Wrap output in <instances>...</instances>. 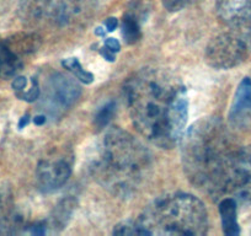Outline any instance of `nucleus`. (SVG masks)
<instances>
[{
    "mask_svg": "<svg viewBox=\"0 0 251 236\" xmlns=\"http://www.w3.org/2000/svg\"><path fill=\"white\" fill-rule=\"evenodd\" d=\"M105 48H107L108 50H111L112 53H117L120 52L121 49V45L116 38H106L105 41Z\"/></svg>",
    "mask_w": 251,
    "mask_h": 236,
    "instance_id": "5701e85b",
    "label": "nucleus"
},
{
    "mask_svg": "<svg viewBox=\"0 0 251 236\" xmlns=\"http://www.w3.org/2000/svg\"><path fill=\"white\" fill-rule=\"evenodd\" d=\"M62 66L67 69L68 71H71L72 75L75 79H78L79 81L85 84H91L94 80V75L90 71H85L83 68V66L80 64V62L76 59V58H68V59H64L62 62Z\"/></svg>",
    "mask_w": 251,
    "mask_h": 236,
    "instance_id": "f3484780",
    "label": "nucleus"
},
{
    "mask_svg": "<svg viewBox=\"0 0 251 236\" xmlns=\"http://www.w3.org/2000/svg\"><path fill=\"white\" fill-rule=\"evenodd\" d=\"M72 173V156L66 153L52 154L37 164L36 180L38 189L50 193L67 184Z\"/></svg>",
    "mask_w": 251,
    "mask_h": 236,
    "instance_id": "9d476101",
    "label": "nucleus"
},
{
    "mask_svg": "<svg viewBox=\"0 0 251 236\" xmlns=\"http://www.w3.org/2000/svg\"><path fill=\"white\" fill-rule=\"evenodd\" d=\"M230 197L238 204L251 206V145L238 146L219 186L216 201Z\"/></svg>",
    "mask_w": 251,
    "mask_h": 236,
    "instance_id": "0eeeda50",
    "label": "nucleus"
},
{
    "mask_svg": "<svg viewBox=\"0 0 251 236\" xmlns=\"http://www.w3.org/2000/svg\"><path fill=\"white\" fill-rule=\"evenodd\" d=\"M151 155L131 133L120 127L106 132L90 171L96 181L117 197H131L148 177Z\"/></svg>",
    "mask_w": 251,
    "mask_h": 236,
    "instance_id": "7ed1b4c3",
    "label": "nucleus"
},
{
    "mask_svg": "<svg viewBox=\"0 0 251 236\" xmlns=\"http://www.w3.org/2000/svg\"><path fill=\"white\" fill-rule=\"evenodd\" d=\"M26 85H27V80H26V78H24V76H16L13 81V89L15 90L16 95L23 93V91H25Z\"/></svg>",
    "mask_w": 251,
    "mask_h": 236,
    "instance_id": "4be33fe9",
    "label": "nucleus"
},
{
    "mask_svg": "<svg viewBox=\"0 0 251 236\" xmlns=\"http://www.w3.org/2000/svg\"><path fill=\"white\" fill-rule=\"evenodd\" d=\"M191 1L192 0H163L165 9L168 11H171V13L182 10V9L186 8Z\"/></svg>",
    "mask_w": 251,
    "mask_h": 236,
    "instance_id": "412c9836",
    "label": "nucleus"
},
{
    "mask_svg": "<svg viewBox=\"0 0 251 236\" xmlns=\"http://www.w3.org/2000/svg\"><path fill=\"white\" fill-rule=\"evenodd\" d=\"M113 234L116 235H138L134 220H127L117 224L113 229Z\"/></svg>",
    "mask_w": 251,
    "mask_h": 236,
    "instance_id": "aec40b11",
    "label": "nucleus"
},
{
    "mask_svg": "<svg viewBox=\"0 0 251 236\" xmlns=\"http://www.w3.org/2000/svg\"><path fill=\"white\" fill-rule=\"evenodd\" d=\"M41 95V89L40 84L36 79H32V84H31V88L28 91H23V93L18 94V97L21 98V100H25L27 102H33V101L38 100Z\"/></svg>",
    "mask_w": 251,
    "mask_h": 236,
    "instance_id": "6ab92c4d",
    "label": "nucleus"
},
{
    "mask_svg": "<svg viewBox=\"0 0 251 236\" xmlns=\"http://www.w3.org/2000/svg\"><path fill=\"white\" fill-rule=\"evenodd\" d=\"M139 5L134 4V9L128 10L123 15L122 19V37L127 45H134L142 37L141 20L143 14L141 15V10H138Z\"/></svg>",
    "mask_w": 251,
    "mask_h": 236,
    "instance_id": "4468645a",
    "label": "nucleus"
},
{
    "mask_svg": "<svg viewBox=\"0 0 251 236\" xmlns=\"http://www.w3.org/2000/svg\"><path fill=\"white\" fill-rule=\"evenodd\" d=\"M27 123H28V116H25V117L21 118L20 123H19V127H20V128H24V127H25Z\"/></svg>",
    "mask_w": 251,
    "mask_h": 236,
    "instance_id": "bb28decb",
    "label": "nucleus"
},
{
    "mask_svg": "<svg viewBox=\"0 0 251 236\" xmlns=\"http://www.w3.org/2000/svg\"><path fill=\"white\" fill-rule=\"evenodd\" d=\"M251 54L250 25L226 27L212 38L206 48V61L214 69H231L240 66Z\"/></svg>",
    "mask_w": 251,
    "mask_h": 236,
    "instance_id": "423d86ee",
    "label": "nucleus"
},
{
    "mask_svg": "<svg viewBox=\"0 0 251 236\" xmlns=\"http://www.w3.org/2000/svg\"><path fill=\"white\" fill-rule=\"evenodd\" d=\"M46 121H47V116H45V115L36 116V118H35V123L37 124V126H41V124L45 123Z\"/></svg>",
    "mask_w": 251,
    "mask_h": 236,
    "instance_id": "a878e982",
    "label": "nucleus"
},
{
    "mask_svg": "<svg viewBox=\"0 0 251 236\" xmlns=\"http://www.w3.org/2000/svg\"><path fill=\"white\" fill-rule=\"evenodd\" d=\"M3 207V199H1V196H0V209Z\"/></svg>",
    "mask_w": 251,
    "mask_h": 236,
    "instance_id": "c85d7f7f",
    "label": "nucleus"
},
{
    "mask_svg": "<svg viewBox=\"0 0 251 236\" xmlns=\"http://www.w3.org/2000/svg\"><path fill=\"white\" fill-rule=\"evenodd\" d=\"M236 212H238V203L235 199L230 197L222 198L219 202V214L222 219V228L226 235H239L240 228H239L238 218H236Z\"/></svg>",
    "mask_w": 251,
    "mask_h": 236,
    "instance_id": "ddd939ff",
    "label": "nucleus"
},
{
    "mask_svg": "<svg viewBox=\"0 0 251 236\" xmlns=\"http://www.w3.org/2000/svg\"><path fill=\"white\" fill-rule=\"evenodd\" d=\"M75 207L76 202L74 198H66L60 201L50 214V220L47 221L48 228L53 229V231H58L60 229L66 228L69 219L73 215Z\"/></svg>",
    "mask_w": 251,
    "mask_h": 236,
    "instance_id": "2eb2a0df",
    "label": "nucleus"
},
{
    "mask_svg": "<svg viewBox=\"0 0 251 236\" xmlns=\"http://www.w3.org/2000/svg\"><path fill=\"white\" fill-rule=\"evenodd\" d=\"M105 25H106V28H107V31H110V32H112L113 30H116V27H117V25H118L117 19H115V18H108L107 20H106Z\"/></svg>",
    "mask_w": 251,
    "mask_h": 236,
    "instance_id": "b1692460",
    "label": "nucleus"
},
{
    "mask_svg": "<svg viewBox=\"0 0 251 236\" xmlns=\"http://www.w3.org/2000/svg\"><path fill=\"white\" fill-rule=\"evenodd\" d=\"M96 11V0H21L19 15L26 28L42 38L83 30Z\"/></svg>",
    "mask_w": 251,
    "mask_h": 236,
    "instance_id": "39448f33",
    "label": "nucleus"
},
{
    "mask_svg": "<svg viewBox=\"0 0 251 236\" xmlns=\"http://www.w3.org/2000/svg\"><path fill=\"white\" fill-rule=\"evenodd\" d=\"M216 11L226 27L251 24V0H216Z\"/></svg>",
    "mask_w": 251,
    "mask_h": 236,
    "instance_id": "f8f14e48",
    "label": "nucleus"
},
{
    "mask_svg": "<svg viewBox=\"0 0 251 236\" xmlns=\"http://www.w3.org/2000/svg\"><path fill=\"white\" fill-rule=\"evenodd\" d=\"M123 96L134 128L161 149L177 145L188 116L186 88L171 71L144 68L132 74L123 86Z\"/></svg>",
    "mask_w": 251,
    "mask_h": 236,
    "instance_id": "f257e3e1",
    "label": "nucleus"
},
{
    "mask_svg": "<svg viewBox=\"0 0 251 236\" xmlns=\"http://www.w3.org/2000/svg\"><path fill=\"white\" fill-rule=\"evenodd\" d=\"M81 88L73 76L52 73L43 81L40 98L42 110L50 117H59L78 101Z\"/></svg>",
    "mask_w": 251,
    "mask_h": 236,
    "instance_id": "6e6552de",
    "label": "nucleus"
},
{
    "mask_svg": "<svg viewBox=\"0 0 251 236\" xmlns=\"http://www.w3.org/2000/svg\"><path fill=\"white\" fill-rule=\"evenodd\" d=\"M138 235H206L208 213L201 199L173 193L151 202L134 220Z\"/></svg>",
    "mask_w": 251,
    "mask_h": 236,
    "instance_id": "20e7f679",
    "label": "nucleus"
},
{
    "mask_svg": "<svg viewBox=\"0 0 251 236\" xmlns=\"http://www.w3.org/2000/svg\"><path fill=\"white\" fill-rule=\"evenodd\" d=\"M31 223H27L20 213L10 212L0 218V235H18L28 233Z\"/></svg>",
    "mask_w": 251,
    "mask_h": 236,
    "instance_id": "dca6fc26",
    "label": "nucleus"
},
{
    "mask_svg": "<svg viewBox=\"0 0 251 236\" xmlns=\"http://www.w3.org/2000/svg\"><path fill=\"white\" fill-rule=\"evenodd\" d=\"M116 112V103L113 101H110L106 105H103L100 110L98 111V113L95 115L94 118V126L98 131L105 128L108 124V122L112 119L113 115Z\"/></svg>",
    "mask_w": 251,
    "mask_h": 236,
    "instance_id": "a211bd4d",
    "label": "nucleus"
},
{
    "mask_svg": "<svg viewBox=\"0 0 251 236\" xmlns=\"http://www.w3.org/2000/svg\"><path fill=\"white\" fill-rule=\"evenodd\" d=\"M101 54H102V57L105 58V59H107V61H110V62L115 61V53H112L111 50H108L107 48L103 47L102 49H101Z\"/></svg>",
    "mask_w": 251,
    "mask_h": 236,
    "instance_id": "393cba45",
    "label": "nucleus"
},
{
    "mask_svg": "<svg viewBox=\"0 0 251 236\" xmlns=\"http://www.w3.org/2000/svg\"><path fill=\"white\" fill-rule=\"evenodd\" d=\"M181 141L186 177L214 199L239 145L217 117L201 118L188 128Z\"/></svg>",
    "mask_w": 251,
    "mask_h": 236,
    "instance_id": "f03ea898",
    "label": "nucleus"
},
{
    "mask_svg": "<svg viewBox=\"0 0 251 236\" xmlns=\"http://www.w3.org/2000/svg\"><path fill=\"white\" fill-rule=\"evenodd\" d=\"M42 38L35 32L0 38V78L10 79L21 71L23 57L37 50Z\"/></svg>",
    "mask_w": 251,
    "mask_h": 236,
    "instance_id": "1a4fd4ad",
    "label": "nucleus"
},
{
    "mask_svg": "<svg viewBox=\"0 0 251 236\" xmlns=\"http://www.w3.org/2000/svg\"><path fill=\"white\" fill-rule=\"evenodd\" d=\"M229 123L235 128H245L251 122V78H244L236 88L229 110Z\"/></svg>",
    "mask_w": 251,
    "mask_h": 236,
    "instance_id": "9b49d317",
    "label": "nucleus"
},
{
    "mask_svg": "<svg viewBox=\"0 0 251 236\" xmlns=\"http://www.w3.org/2000/svg\"><path fill=\"white\" fill-rule=\"evenodd\" d=\"M96 33H98L99 36H103V35H105V31H102V28L99 27L98 30H96Z\"/></svg>",
    "mask_w": 251,
    "mask_h": 236,
    "instance_id": "cd10ccee",
    "label": "nucleus"
}]
</instances>
